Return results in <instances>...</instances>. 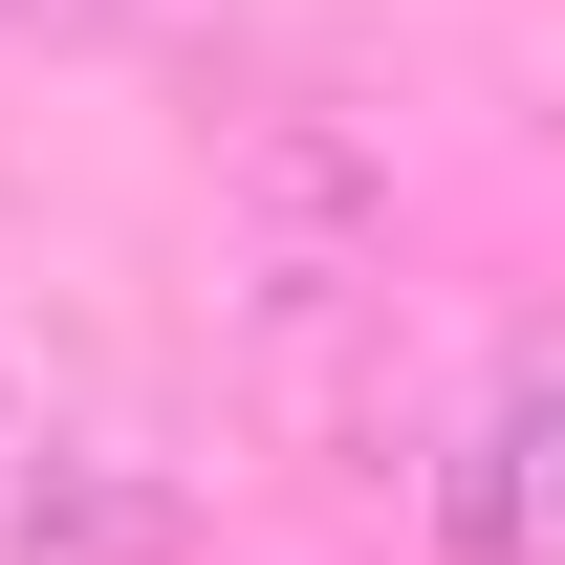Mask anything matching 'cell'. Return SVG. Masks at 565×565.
Instances as JSON below:
<instances>
[{"instance_id":"cell-2","label":"cell","mask_w":565,"mask_h":565,"mask_svg":"<svg viewBox=\"0 0 565 565\" xmlns=\"http://www.w3.org/2000/svg\"><path fill=\"white\" fill-rule=\"evenodd\" d=\"M152 522H174V479L0 327V565H109V544H152Z\"/></svg>"},{"instance_id":"cell-1","label":"cell","mask_w":565,"mask_h":565,"mask_svg":"<svg viewBox=\"0 0 565 565\" xmlns=\"http://www.w3.org/2000/svg\"><path fill=\"white\" fill-rule=\"evenodd\" d=\"M217 305H239V349L282 370V414H327V327L392 305V196H370L349 131H239V196H217Z\"/></svg>"},{"instance_id":"cell-3","label":"cell","mask_w":565,"mask_h":565,"mask_svg":"<svg viewBox=\"0 0 565 565\" xmlns=\"http://www.w3.org/2000/svg\"><path fill=\"white\" fill-rule=\"evenodd\" d=\"M435 544H457V565H565V370H500L479 414H457Z\"/></svg>"},{"instance_id":"cell-4","label":"cell","mask_w":565,"mask_h":565,"mask_svg":"<svg viewBox=\"0 0 565 565\" xmlns=\"http://www.w3.org/2000/svg\"><path fill=\"white\" fill-rule=\"evenodd\" d=\"M131 22H174V0H0V44H131Z\"/></svg>"}]
</instances>
